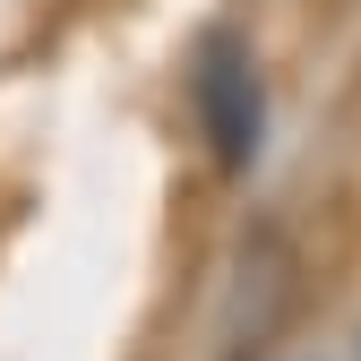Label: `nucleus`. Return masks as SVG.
<instances>
[{"instance_id":"nucleus-1","label":"nucleus","mask_w":361,"mask_h":361,"mask_svg":"<svg viewBox=\"0 0 361 361\" xmlns=\"http://www.w3.org/2000/svg\"><path fill=\"white\" fill-rule=\"evenodd\" d=\"M198 104H207V138H215V155L241 172V164L258 155V78H250V61H241L233 35L207 43V61H198Z\"/></svg>"},{"instance_id":"nucleus-2","label":"nucleus","mask_w":361,"mask_h":361,"mask_svg":"<svg viewBox=\"0 0 361 361\" xmlns=\"http://www.w3.org/2000/svg\"><path fill=\"white\" fill-rule=\"evenodd\" d=\"M353 361H361V353H353Z\"/></svg>"}]
</instances>
